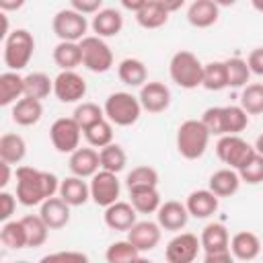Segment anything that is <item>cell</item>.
<instances>
[{"instance_id":"6da1fadb","label":"cell","mask_w":263,"mask_h":263,"mask_svg":"<svg viewBox=\"0 0 263 263\" xmlns=\"http://www.w3.org/2000/svg\"><path fill=\"white\" fill-rule=\"evenodd\" d=\"M60 189V181L53 173L33 166H16V199L31 208L43 203Z\"/></svg>"},{"instance_id":"7a4b0ae2","label":"cell","mask_w":263,"mask_h":263,"mask_svg":"<svg viewBox=\"0 0 263 263\" xmlns=\"http://www.w3.org/2000/svg\"><path fill=\"white\" fill-rule=\"evenodd\" d=\"M212 134L203 125L201 119H187L179 125L177 129V150L183 158L195 160L203 156L208 144H210Z\"/></svg>"},{"instance_id":"3957f363","label":"cell","mask_w":263,"mask_h":263,"mask_svg":"<svg viewBox=\"0 0 263 263\" xmlns=\"http://www.w3.org/2000/svg\"><path fill=\"white\" fill-rule=\"evenodd\" d=\"M168 72H171L173 82H175L177 86L185 88V90H191V88L201 86L203 64L197 60L195 53H191V51H187V49H181V51H177V53L171 58Z\"/></svg>"},{"instance_id":"277c9868","label":"cell","mask_w":263,"mask_h":263,"mask_svg":"<svg viewBox=\"0 0 263 263\" xmlns=\"http://www.w3.org/2000/svg\"><path fill=\"white\" fill-rule=\"evenodd\" d=\"M35 51V39L27 29H14L4 37V64L8 70H23L29 66Z\"/></svg>"},{"instance_id":"5b68a950","label":"cell","mask_w":263,"mask_h":263,"mask_svg":"<svg viewBox=\"0 0 263 263\" xmlns=\"http://www.w3.org/2000/svg\"><path fill=\"white\" fill-rule=\"evenodd\" d=\"M105 117L121 127H127L132 123H136L140 119L142 113V103L140 99H136L132 92H111L105 101Z\"/></svg>"},{"instance_id":"8992f818","label":"cell","mask_w":263,"mask_h":263,"mask_svg":"<svg viewBox=\"0 0 263 263\" xmlns=\"http://www.w3.org/2000/svg\"><path fill=\"white\" fill-rule=\"evenodd\" d=\"M80 49H82V64H84V68H88L90 72H97V74H103V72L111 70V66H113V51L103 41V37H99V35L84 37L80 41Z\"/></svg>"},{"instance_id":"52a82bcc","label":"cell","mask_w":263,"mask_h":263,"mask_svg":"<svg viewBox=\"0 0 263 263\" xmlns=\"http://www.w3.org/2000/svg\"><path fill=\"white\" fill-rule=\"evenodd\" d=\"M216 154L224 164L238 171L255 154V146H251L238 134H226V136H220L216 144Z\"/></svg>"},{"instance_id":"ba28073f","label":"cell","mask_w":263,"mask_h":263,"mask_svg":"<svg viewBox=\"0 0 263 263\" xmlns=\"http://www.w3.org/2000/svg\"><path fill=\"white\" fill-rule=\"evenodd\" d=\"M51 29L53 33L60 37V41H82L88 29L86 16L74 8H64L60 12H55L53 21H51Z\"/></svg>"},{"instance_id":"9c48e42d","label":"cell","mask_w":263,"mask_h":263,"mask_svg":"<svg viewBox=\"0 0 263 263\" xmlns=\"http://www.w3.org/2000/svg\"><path fill=\"white\" fill-rule=\"evenodd\" d=\"M80 136H82V127L74 117H60L49 127L51 144L62 154H72L80 146Z\"/></svg>"},{"instance_id":"30bf717a","label":"cell","mask_w":263,"mask_h":263,"mask_svg":"<svg viewBox=\"0 0 263 263\" xmlns=\"http://www.w3.org/2000/svg\"><path fill=\"white\" fill-rule=\"evenodd\" d=\"M119 179H117V173H111V171H97L92 175V181H90V199L97 203V205H111L117 201L119 197Z\"/></svg>"},{"instance_id":"8fae6325","label":"cell","mask_w":263,"mask_h":263,"mask_svg":"<svg viewBox=\"0 0 263 263\" xmlns=\"http://www.w3.org/2000/svg\"><path fill=\"white\" fill-rule=\"evenodd\" d=\"M53 95L60 103H78L86 95V82L78 72L62 70L53 78Z\"/></svg>"},{"instance_id":"7c38bea8","label":"cell","mask_w":263,"mask_h":263,"mask_svg":"<svg viewBox=\"0 0 263 263\" xmlns=\"http://www.w3.org/2000/svg\"><path fill=\"white\" fill-rule=\"evenodd\" d=\"M201 247V240H197L191 232H181L175 238L168 240L164 257L168 263H191L197 257V251Z\"/></svg>"},{"instance_id":"4fadbf2b","label":"cell","mask_w":263,"mask_h":263,"mask_svg":"<svg viewBox=\"0 0 263 263\" xmlns=\"http://www.w3.org/2000/svg\"><path fill=\"white\" fill-rule=\"evenodd\" d=\"M138 99L142 103V109H146L148 113H162L171 105V90L162 82H146L142 84Z\"/></svg>"},{"instance_id":"5bb4252c","label":"cell","mask_w":263,"mask_h":263,"mask_svg":"<svg viewBox=\"0 0 263 263\" xmlns=\"http://www.w3.org/2000/svg\"><path fill=\"white\" fill-rule=\"evenodd\" d=\"M127 240L140 251H152L158 242H160V224L158 222H136L129 230H127Z\"/></svg>"},{"instance_id":"9a60e30c","label":"cell","mask_w":263,"mask_h":263,"mask_svg":"<svg viewBox=\"0 0 263 263\" xmlns=\"http://www.w3.org/2000/svg\"><path fill=\"white\" fill-rule=\"evenodd\" d=\"M136 208L132 205V201H115L111 205L105 208V224L111 230H119V232H127L138 220H136Z\"/></svg>"},{"instance_id":"2e32d148","label":"cell","mask_w":263,"mask_h":263,"mask_svg":"<svg viewBox=\"0 0 263 263\" xmlns=\"http://www.w3.org/2000/svg\"><path fill=\"white\" fill-rule=\"evenodd\" d=\"M156 218H158L160 228L177 232V230L185 228V224H187V220H189V210H187L185 203L173 199V201L160 203V208L156 210Z\"/></svg>"},{"instance_id":"e0dca14e","label":"cell","mask_w":263,"mask_h":263,"mask_svg":"<svg viewBox=\"0 0 263 263\" xmlns=\"http://www.w3.org/2000/svg\"><path fill=\"white\" fill-rule=\"evenodd\" d=\"M70 203L64 199V197H47L43 203H41V210H39V216L45 220V224L51 228V230H58V228H64L68 222H70Z\"/></svg>"},{"instance_id":"ac0fdd59","label":"cell","mask_w":263,"mask_h":263,"mask_svg":"<svg viewBox=\"0 0 263 263\" xmlns=\"http://www.w3.org/2000/svg\"><path fill=\"white\" fill-rule=\"evenodd\" d=\"M72 175L76 177H92L99 166H101V158H99V152L95 148H76L72 154H70V162H68Z\"/></svg>"},{"instance_id":"d6986e66","label":"cell","mask_w":263,"mask_h":263,"mask_svg":"<svg viewBox=\"0 0 263 263\" xmlns=\"http://www.w3.org/2000/svg\"><path fill=\"white\" fill-rule=\"evenodd\" d=\"M187 210L193 218H210L218 210V195L212 189H197L187 197Z\"/></svg>"},{"instance_id":"ffe728a7","label":"cell","mask_w":263,"mask_h":263,"mask_svg":"<svg viewBox=\"0 0 263 263\" xmlns=\"http://www.w3.org/2000/svg\"><path fill=\"white\" fill-rule=\"evenodd\" d=\"M230 251H232V257L238 261H253L261 253V240L255 232L242 230V232H236L232 236Z\"/></svg>"},{"instance_id":"44dd1931","label":"cell","mask_w":263,"mask_h":263,"mask_svg":"<svg viewBox=\"0 0 263 263\" xmlns=\"http://www.w3.org/2000/svg\"><path fill=\"white\" fill-rule=\"evenodd\" d=\"M43 115V105L39 99H33V97H23L14 103L12 107V121L16 125H23V127H29V125H35Z\"/></svg>"},{"instance_id":"7402d4cb","label":"cell","mask_w":263,"mask_h":263,"mask_svg":"<svg viewBox=\"0 0 263 263\" xmlns=\"http://www.w3.org/2000/svg\"><path fill=\"white\" fill-rule=\"evenodd\" d=\"M220 6L214 0H193L187 10V21L197 29H208L218 21Z\"/></svg>"},{"instance_id":"603a6c76","label":"cell","mask_w":263,"mask_h":263,"mask_svg":"<svg viewBox=\"0 0 263 263\" xmlns=\"http://www.w3.org/2000/svg\"><path fill=\"white\" fill-rule=\"evenodd\" d=\"M25 97V76L14 70L0 74V105L8 107Z\"/></svg>"},{"instance_id":"cb8c5ba5","label":"cell","mask_w":263,"mask_h":263,"mask_svg":"<svg viewBox=\"0 0 263 263\" xmlns=\"http://www.w3.org/2000/svg\"><path fill=\"white\" fill-rule=\"evenodd\" d=\"M171 10L160 2V0H148L138 12H136V21L140 27L144 29H158L162 25H166Z\"/></svg>"},{"instance_id":"d4e9b609","label":"cell","mask_w":263,"mask_h":263,"mask_svg":"<svg viewBox=\"0 0 263 263\" xmlns=\"http://www.w3.org/2000/svg\"><path fill=\"white\" fill-rule=\"evenodd\" d=\"M123 29V16L115 8H101L92 18V31L99 37H115Z\"/></svg>"},{"instance_id":"484cf974","label":"cell","mask_w":263,"mask_h":263,"mask_svg":"<svg viewBox=\"0 0 263 263\" xmlns=\"http://www.w3.org/2000/svg\"><path fill=\"white\" fill-rule=\"evenodd\" d=\"M240 187V175L236 168H220L210 177V189L218 197H230Z\"/></svg>"},{"instance_id":"4316f807","label":"cell","mask_w":263,"mask_h":263,"mask_svg":"<svg viewBox=\"0 0 263 263\" xmlns=\"http://www.w3.org/2000/svg\"><path fill=\"white\" fill-rule=\"evenodd\" d=\"M60 197H64L70 205H84L90 197V185L82 181V177H68L60 183Z\"/></svg>"},{"instance_id":"83f0119b","label":"cell","mask_w":263,"mask_h":263,"mask_svg":"<svg viewBox=\"0 0 263 263\" xmlns=\"http://www.w3.org/2000/svg\"><path fill=\"white\" fill-rule=\"evenodd\" d=\"M53 62L62 70H74L82 64L80 41H60L53 47Z\"/></svg>"},{"instance_id":"f1b7e54d","label":"cell","mask_w":263,"mask_h":263,"mask_svg":"<svg viewBox=\"0 0 263 263\" xmlns=\"http://www.w3.org/2000/svg\"><path fill=\"white\" fill-rule=\"evenodd\" d=\"M129 197H132V205L136 208L138 214H152L160 208V193L154 185L148 187H134L127 189Z\"/></svg>"},{"instance_id":"f546056e","label":"cell","mask_w":263,"mask_h":263,"mask_svg":"<svg viewBox=\"0 0 263 263\" xmlns=\"http://www.w3.org/2000/svg\"><path fill=\"white\" fill-rule=\"evenodd\" d=\"M201 249L205 253L210 251H222V249H230V236H228V230L224 224L220 222H212L208 224L203 230H201Z\"/></svg>"},{"instance_id":"4dcf8cb0","label":"cell","mask_w":263,"mask_h":263,"mask_svg":"<svg viewBox=\"0 0 263 263\" xmlns=\"http://www.w3.org/2000/svg\"><path fill=\"white\" fill-rule=\"evenodd\" d=\"M117 76L123 84L127 86H142L146 84V66L142 60H136V58H125L121 60V64L117 66Z\"/></svg>"},{"instance_id":"1f68e13d","label":"cell","mask_w":263,"mask_h":263,"mask_svg":"<svg viewBox=\"0 0 263 263\" xmlns=\"http://www.w3.org/2000/svg\"><path fill=\"white\" fill-rule=\"evenodd\" d=\"M27 154V144L18 134H4L0 138V160L8 164H18Z\"/></svg>"},{"instance_id":"d6a6232c","label":"cell","mask_w":263,"mask_h":263,"mask_svg":"<svg viewBox=\"0 0 263 263\" xmlns=\"http://www.w3.org/2000/svg\"><path fill=\"white\" fill-rule=\"evenodd\" d=\"M23 226H25V232H27V247H41L45 240H47V234H49V226L45 224V220L37 214V216H25L21 218Z\"/></svg>"},{"instance_id":"836d02e7","label":"cell","mask_w":263,"mask_h":263,"mask_svg":"<svg viewBox=\"0 0 263 263\" xmlns=\"http://www.w3.org/2000/svg\"><path fill=\"white\" fill-rule=\"evenodd\" d=\"M0 240L8 249H25L27 247V232L21 220H6L0 228Z\"/></svg>"},{"instance_id":"e575fe53","label":"cell","mask_w":263,"mask_h":263,"mask_svg":"<svg viewBox=\"0 0 263 263\" xmlns=\"http://www.w3.org/2000/svg\"><path fill=\"white\" fill-rule=\"evenodd\" d=\"M201 86L208 88V90H222V88H226V86H228L226 64H224V62H210V64H203Z\"/></svg>"},{"instance_id":"d590c367","label":"cell","mask_w":263,"mask_h":263,"mask_svg":"<svg viewBox=\"0 0 263 263\" xmlns=\"http://www.w3.org/2000/svg\"><path fill=\"white\" fill-rule=\"evenodd\" d=\"M99 158H101V168L111 171V173H121L125 168V164H127L125 150L119 144H113V142L107 144L105 148H101Z\"/></svg>"},{"instance_id":"8d00e7d4","label":"cell","mask_w":263,"mask_h":263,"mask_svg":"<svg viewBox=\"0 0 263 263\" xmlns=\"http://www.w3.org/2000/svg\"><path fill=\"white\" fill-rule=\"evenodd\" d=\"M53 92V80L43 72H31L25 76V95L33 99H45Z\"/></svg>"},{"instance_id":"74e56055","label":"cell","mask_w":263,"mask_h":263,"mask_svg":"<svg viewBox=\"0 0 263 263\" xmlns=\"http://www.w3.org/2000/svg\"><path fill=\"white\" fill-rule=\"evenodd\" d=\"M84 138L92 148H105L113 142V125L107 119H101L84 129Z\"/></svg>"},{"instance_id":"f35d334b","label":"cell","mask_w":263,"mask_h":263,"mask_svg":"<svg viewBox=\"0 0 263 263\" xmlns=\"http://www.w3.org/2000/svg\"><path fill=\"white\" fill-rule=\"evenodd\" d=\"M240 107H242L249 115H259V113H263V84H261V82L245 84L242 95H240Z\"/></svg>"},{"instance_id":"ab89813d","label":"cell","mask_w":263,"mask_h":263,"mask_svg":"<svg viewBox=\"0 0 263 263\" xmlns=\"http://www.w3.org/2000/svg\"><path fill=\"white\" fill-rule=\"evenodd\" d=\"M105 259L109 263H134L140 259V251L129 240H117L107 249Z\"/></svg>"},{"instance_id":"60d3db41","label":"cell","mask_w":263,"mask_h":263,"mask_svg":"<svg viewBox=\"0 0 263 263\" xmlns=\"http://www.w3.org/2000/svg\"><path fill=\"white\" fill-rule=\"evenodd\" d=\"M226 64V76H228V86L232 88H240L249 82V76H251V68L247 64V60H240V58H230L224 62Z\"/></svg>"},{"instance_id":"b9f144b4","label":"cell","mask_w":263,"mask_h":263,"mask_svg":"<svg viewBox=\"0 0 263 263\" xmlns=\"http://www.w3.org/2000/svg\"><path fill=\"white\" fill-rule=\"evenodd\" d=\"M247 125H249V113L242 107L238 105L224 107V132L226 134H240Z\"/></svg>"},{"instance_id":"7bdbcfd3","label":"cell","mask_w":263,"mask_h":263,"mask_svg":"<svg viewBox=\"0 0 263 263\" xmlns=\"http://www.w3.org/2000/svg\"><path fill=\"white\" fill-rule=\"evenodd\" d=\"M125 185L127 189H134V187H148V185H158V173L156 168L148 166V164H142V166H136L127 173L125 177Z\"/></svg>"},{"instance_id":"ee69618b","label":"cell","mask_w":263,"mask_h":263,"mask_svg":"<svg viewBox=\"0 0 263 263\" xmlns=\"http://www.w3.org/2000/svg\"><path fill=\"white\" fill-rule=\"evenodd\" d=\"M72 117L78 121V125H80L82 132H84V129L90 127L92 123L105 119V109H101L97 103H82V105H78V107L74 109V115H72Z\"/></svg>"},{"instance_id":"f6af8a7d","label":"cell","mask_w":263,"mask_h":263,"mask_svg":"<svg viewBox=\"0 0 263 263\" xmlns=\"http://www.w3.org/2000/svg\"><path fill=\"white\" fill-rule=\"evenodd\" d=\"M238 175H240V181H245L249 185L263 183V156L255 150V154L238 168Z\"/></svg>"},{"instance_id":"bcb514c9","label":"cell","mask_w":263,"mask_h":263,"mask_svg":"<svg viewBox=\"0 0 263 263\" xmlns=\"http://www.w3.org/2000/svg\"><path fill=\"white\" fill-rule=\"evenodd\" d=\"M203 125L212 136H224V107H210L201 115Z\"/></svg>"},{"instance_id":"7dc6e473","label":"cell","mask_w":263,"mask_h":263,"mask_svg":"<svg viewBox=\"0 0 263 263\" xmlns=\"http://www.w3.org/2000/svg\"><path fill=\"white\" fill-rule=\"evenodd\" d=\"M16 210V199L12 197V193L8 191H0V220L6 222L10 220V216Z\"/></svg>"},{"instance_id":"c3c4849f","label":"cell","mask_w":263,"mask_h":263,"mask_svg":"<svg viewBox=\"0 0 263 263\" xmlns=\"http://www.w3.org/2000/svg\"><path fill=\"white\" fill-rule=\"evenodd\" d=\"M70 6L82 14H97L103 6V0H70Z\"/></svg>"},{"instance_id":"681fc988","label":"cell","mask_w":263,"mask_h":263,"mask_svg":"<svg viewBox=\"0 0 263 263\" xmlns=\"http://www.w3.org/2000/svg\"><path fill=\"white\" fill-rule=\"evenodd\" d=\"M247 64H249V68H251L253 74L263 76V47H255V49L249 53Z\"/></svg>"},{"instance_id":"f907efd6","label":"cell","mask_w":263,"mask_h":263,"mask_svg":"<svg viewBox=\"0 0 263 263\" xmlns=\"http://www.w3.org/2000/svg\"><path fill=\"white\" fill-rule=\"evenodd\" d=\"M64 259H70V261H86L88 257L84 253H76V251H62V253H51V255H45L43 261H64Z\"/></svg>"},{"instance_id":"816d5d0a","label":"cell","mask_w":263,"mask_h":263,"mask_svg":"<svg viewBox=\"0 0 263 263\" xmlns=\"http://www.w3.org/2000/svg\"><path fill=\"white\" fill-rule=\"evenodd\" d=\"M234 257H232V251L230 249H222V251H210L205 253L203 261L205 263H230Z\"/></svg>"},{"instance_id":"f5cc1de1","label":"cell","mask_w":263,"mask_h":263,"mask_svg":"<svg viewBox=\"0 0 263 263\" xmlns=\"http://www.w3.org/2000/svg\"><path fill=\"white\" fill-rule=\"evenodd\" d=\"M23 4H25V0H0V8H2L4 12L18 10V8H23Z\"/></svg>"},{"instance_id":"db71d44e","label":"cell","mask_w":263,"mask_h":263,"mask_svg":"<svg viewBox=\"0 0 263 263\" xmlns=\"http://www.w3.org/2000/svg\"><path fill=\"white\" fill-rule=\"evenodd\" d=\"M0 168H2V177H0V187L4 189L8 183H10V164L8 162H0Z\"/></svg>"},{"instance_id":"11a10c76","label":"cell","mask_w":263,"mask_h":263,"mask_svg":"<svg viewBox=\"0 0 263 263\" xmlns=\"http://www.w3.org/2000/svg\"><path fill=\"white\" fill-rule=\"evenodd\" d=\"M146 2L148 0H121V6L127 8V10H132V12H138Z\"/></svg>"},{"instance_id":"9f6ffc18","label":"cell","mask_w":263,"mask_h":263,"mask_svg":"<svg viewBox=\"0 0 263 263\" xmlns=\"http://www.w3.org/2000/svg\"><path fill=\"white\" fill-rule=\"evenodd\" d=\"M160 2H162V4H164V6L168 8V10H171V12L179 10V8H181V6L185 4V0H160Z\"/></svg>"},{"instance_id":"6f0895ef","label":"cell","mask_w":263,"mask_h":263,"mask_svg":"<svg viewBox=\"0 0 263 263\" xmlns=\"http://www.w3.org/2000/svg\"><path fill=\"white\" fill-rule=\"evenodd\" d=\"M255 150L263 156V134H261V136H257V140H255Z\"/></svg>"},{"instance_id":"680465c9","label":"cell","mask_w":263,"mask_h":263,"mask_svg":"<svg viewBox=\"0 0 263 263\" xmlns=\"http://www.w3.org/2000/svg\"><path fill=\"white\" fill-rule=\"evenodd\" d=\"M218 6H232V4H236V0H214Z\"/></svg>"},{"instance_id":"91938a15","label":"cell","mask_w":263,"mask_h":263,"mask_svg":"<svg viewBox=\"0 0 263 263\" xmlns=\"http://www.w3.org/2000/svg\"><path fill=\"white\" fill-rule=\"evenodd\" d=\"M251 4H253V8H255V10L263 12V0H251Z\"/></svg>"}]
</instances>
